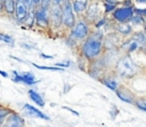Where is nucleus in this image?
<instances>
[{"label":"nucleus","mask_w":146,"mask_h":127,"mask_svg":"<svg viewBox=\"0 0 146 127\" xmlns=\"http://www.w3.org/2000/svg\"><path fill=\"white\" fill-rule=\"evenodd\" d=\"M34 16H35V24L40 27L48 29L50 26L49 22V7H44L39 5L34 8Z\"/></svg>","instance_id":"nucleus-6"},{"label":"nucleus","mask_w":146,"mask_h":127,"mask_svg":"<svg viewBox=\"0 0 146 127\" xmlns=\"http://www.w3.org/2000/svg\"><path fill=\"white\" fill-rule=\"evenodd\" d=\"M76 23L75 13L73 11L71 0H66L62 6V25L66 29H72Z\"/></svg>","instance_id":"nucleus-4"},{"label":"nucleus","mask_w":146,"mask_h":127,"mask_svg":"<svg viewBox=\"0 0 146 127\" xmlns=\"http://www.w3.org/2000/svg\"><path fill=\"white\" fill-rule=\"evenodd\" d=\"M115 29L121 35H130L133 32V29H132V26L130 25L129 22H127V23H117Z\"/></svg>","instance_id":"nucleus-18"},{"label":"nucleus","mask_w":146,"mask_h":127,"mask_svg":"<svg viewBox=\"0 0 146 127\" xmlns=\"http://www.w3.org/2000/svg\"><path fill=\"white\" fill-rule=\"evenodd\" d=\"M90 33H91V29L89 26V23L84 19H79L76 21L74 26L71 29L68 39L74 43H81L84 39L89 37Z\"/></svg>","instance_id":"nucleus-3"},{"label":"nucleus","mask_w":146,"mask_h":127,"mask_svg":"<svg viewBox=\"0 0 146 127\" xmlns=\"http://www.w3.org/2000/svg\"><path fill=\"white\" fill-rule=\"evenodd\" d=\"M65 1L66 0H51L50 5H52V6H63Z\"/></svg>","instance_id":"nucleus-28"},{"label":"nucleus","mask_w":146,"mask_h":127,"mask_svg":"<svg viewBox=\"0 0 146 127\" xmlns=\"http://www.w3.org/2000/svg\"><path fill=\"white\" fill-rule=\"evenodd\" d=\"M50 3H51V0H41V6H44V7H50Z\"/></svg>","instance_id":"nucleus-30"},{"label":"nucleus","mask_w":146,"mask_h":127,"mask_svg":"<svg viewBox=\"0 0 146 127\" xmlns=\"http://www.w3.org/2000/svg\"><path fill=\"white\" fill-rule=\"evenodd\" d=\"M27 95H29L30 100H31L32 102H34L36 105H39V106H44L43 97H42L36 90H34V89H30V90L27 92Z\"/></svg>","instance_id":"nucleus-19"},{"label":"nucleus","mask_w":146,"mask_h":127,"mask_svg":"<svg viewBox=\"0 0 146 127\" xmlns=\"http://www.w3.org/2000/svg\"><path fill=\"white\" fill-rule=\"evenodd\" d=\"M0 41H3L5 43H9V45L14 43L13 37H10L9 34H5V33H0Z\"/></svg>","instance_id":"nucleus-25"},{"label":"nucleus","mask_w":146,"mask_h":127,"mask_svg":"<svg viewBox=\"0 0 146 127\" xmlns=\"http://www.w3.org/2000/svg\"><path fill=\"white\" fill-rule=\"evenodd\" d=\"M104 50V37L102 32H91L80 45V55L86 61L98 59Z\"/></svg>","instance_id":"nucleus-1"},{"label":"nucleus","mask_w":146,"mask_h":127,"mask_svg":"<svg viewBox=\"0 0 146 127\" xmlns=\"http://www.w3.org/2000/svg\"><path fill=\"white\" fill-rule=\"evenodd\" d=\"M11 80L16 84H25L29 86L38 84V80H35V77L32 72H22L18 73L17 71H13Z\"/></svg>","instance_id":"nucleus-7"},{"label":"nucleus","mask_w":146,"mask_h":127,"mask_svg":"<svg viewBox=\"0 0 146 127\" xmlns=\"http://www.w3.org/2000/svg\"><path fill=\"white\" fill-rule=\"evenodd\" d=\"M137 65L129 55L121 56L115 64V72L122 79H131L137 73Z\"/></svg>","instance_id":"nucleus-2"},{"label":"nucleus","mask_w":146,"mask_h":127,"mask_svg":"<svg viewBox=\"0 0 146 127\" xmlns=\"http://www.w3.org/2000/svg\"><path fill=\"white\" fill-rule=\"evenodd\" d=\"M143 27H144V31H143V32H144V33L146 34V22L144 23V25H143Z\"/></svg>","instance_id":"nucleus-36"},{"label":"nucleus","mask_w":146,"mask_h":127,"mask_svg":"<svg viewBox=\"0 0 146 127\" xmlns=\"http://www.w3.org/2000/svg\"><path fill=\"white\" fill-rule=\"evenodd\" d=\"M140 49H141V51H143V53H144V54L146 55V45H144V46H143V47H141Z\"/></svg>","instance_id":"nucleus-35"},{"label":"nucleus","mask_w":146,"mask_h":127,"mask_svg":"<svg viewBox=\"0 0 146 127\" xmlns=\"http://www.w3.org/2000/svg\"><path fill=\"white\" fill-rule=\"evenodd\" d=\"M0 76H2V77H5V78H8V77H9V74H8L6 71H3V70H0Z\"/></svg>","instance_id":"nucleus-33"},{"label":"nucleus","mask_w":146,"mask_h":127,"mask_svg":"<svg viewBox=\"0 0 146 127\" xmlns=\"http://www.w3.org/2000/svg\"><path fill=\"white\" fill-rule=\"evenodd\" d=\"M14 1H15V2H17V1H19V0H14Z\"/></svg>","instance_id":"nucleus-39"},{"label":"nucleus","mask_w":146,"mask_h":127,"mask_svg":"<svg viewBox=\"0 0 146 127\" xmlns=\"http://www.w3.org/2000/svg\"><path fill=\"white\" fill-rule=\"evenodd\" d=\"M2 10H1V0H0V13H1Z\"/></svg>","instance_id":"nucleus-38"},{"label":"nucleus","mask_w":146,"mask_h":127,"mask_svg":"<svg viewBox=\"0 0 146 127\" xmlns=\"http://www.w3.org/2000/svg\"><path fill=\"white\" fill-rule=\"evenodd\" d=\"M16 2L14 0H1V10L5 11L7 15L11 16L15 14Z\"/></svg>","instance_id":"nucleus-17"},{"label":"nucleus","mask_w":146,"mask_h":127,"mask_svg":"<svg viewBox=\"0 0 146 127\" xmlns=\"http://www.w3.org/2000/svg\"><path fill=\"white\" fill-rule=\"evenodd\" d=\"M99 80L102 81L103 85H105L107 88H110V89L113 90V92H115V90L119 88V86H120L117 79H115V78L112 77V76H106V77H104V78H102V79H99Z\"/></svg>","instance_id":"nucleus-16"},{"label":"nucleus","mask_w":146,"mask_h":127,"mask_svg":"<svg viewBox=\"0 0 146 127\" xmlns=\"http://www.w3.org/2000/svg\"><path fill=\"white\" fill-rule=\"evenodd\" d=\"M1 127H24V119L18 113L11 112L6 117Z\"/></svg>","instance_id":"nucleus-10"},{"label":"nucleus","mask_w":146,"mask_h":127,"mask_svg":"<svg viewBox=\"0 0 146 127\" xmlns=\"http://www.w3.org/2000/svg\"><path fill=\"white\" fill-rule=\"evenodd\" d=\"M35 24V16H34V9L29 11V15L24 22V25L26 27H33V25Z\"/></svg>","instance_id":"nucleus-22"},{"label":"nucleus","mask_w":146,"mask_h":127,"mask_svg":"<svg viewBox=\"0 0 146 127\" xmlns=\"http://www.w3.org/2000/svg\"><path fill=\"white\" fill-rule=\"evenodd\" d=\"M29 8L23 3L22 0L17 1L16 2V7H15V18H16V22L19 23V24H24L27 15H29Z\"/></svg>","instance_id":"nucleus-11"},{"label":"nucleus","mask_w":146,"mask_h":127,"mask_svg":"<svg viewBox=\"0 0 146 127\" xmlns=\"http://www.w3.org/2000/svg\"><path fill=\"white\" fill-rule=\"evenodd\" d=\"M137 3H141V5H144V3H146V0H135Z\"/></svg>","instance_id":"nucleus-34"},{"label":"nucleus","mask_w":146,"mask_h":127,"mask_svg":"<svg viewBox=\"0 0 146 127\" xmlns=\"http://www.w3.org/2000/svg\"><path fill=\"white\" fill-rule=\"evenodd\" d=\"M102 8L99 6V2L97 1H92V2H89L88 7H87V10L84 13V18L88 19V22H96L97 19L100 18L102 16Z\"/></svg>","instance_id":"nucleus-8"},{"label":"nucleus","mask_w":146,"mask_h":127,"mask_svg":"<svg viewBox=\"0 0 146 127\" xmlns=\"http://www.w3.org/2000/svg\"><path fill=\"white\" fill-rule=\"evenodd\" d=\"M32 65L36 69L40 70H50V71H64V69L62 68H57V66H43V65H38L36 63H32Z\"/></svg>","instance_id":"nucleus-24"},{"label":"nucleus","mask_w":146,"mask_h":127,"mask_svg":"<svg viewBox=\"0 0 146 127\" xmlns=\"http://www.w3.org/2000/svg\"><path fill=\"white\" fill-rule=\"evenodd\" d=\"M139 48H141V46H140L139 42H138L137 40H135L132 37H131L130 39L123 41V43L121 45V49L124 50V51L127 53V55H129V54L136 51V50L139 49Z\"/></svg>","instance_id":"nucleus-14"},{"label":"nucleus","mask_w":146,"mask_h":127,"mask_svg":"<svg viewBox=\"0 0 146 127\" xmlns=\"http://www.w3.org/2000/svg\"><path fill=\"white\" fill-rule=\"evenodd\" d=\"M5 119H6V118H0V126H1V124L3 122V120H5Z\"/></svg>","instance_id":"nucleus-37"},{"label":"nucleus","mask_w":146,"mask_h":127,"mask_svg":"<svg viewBox=\"0 0 146 127\" xmlns=\"http://www.w3.org/2000/svg\"><path fill=\"white\" fill-rule=\"evenodd\" d=\"M115 94L121 101H123L125 103L133 104L135 101H136V97H135L133 93L130 89H128L127 87H124V86H119V88L115 90Z\"/></svg>","instance_id":"nucleus-12"},{"label":"nucleus","mask_w":146,"mask_h":127,"mask_svg":"<svg viewBox=\"0 0 146 127\" xmlns=\"http://www.w3.org/2000/svg\"><path fill=\"white\" fill-rule=\"evenodd\" d=\"M135 15L133 6H121L116 7L112 11V18L116 23H127Z\"/></svg>","instance_id":"nucleus-5"},{"label":"nucleus","mask_w":146,"mask_h":127,"mask_svg":"<svg viewBox=\"0 0 146 127\" xmlns=\"http://www.w3.org/2000/svg\"><path fill=\"white\" fill-rule=\"evenodd\" d=\"M49 22H50V26H52L54 29H59L62 26V6L50 5Z\"/></svg>","instance_id":"nucleus-9"},{"label":"nucleus","mask_w":146,"mask_h":127,"mask_svg":"<svg viewBox=\"0 0 146 127\" xmlns=\"http://www.w3.org/2000/svg\"><path fill=\"white\" fill-rule=\"evenodd\" d=\"M115 8H116V5H112V3L104 2V11H105V13H112Z\"/></svg>","instance_id":"nucleus-27"},{"label":"nucleus","mask_w":146,"mask_h":127,"mask_svg":"<svg viewBox=\"0 0 146 127\" xmlns=\"http://www.w3.org/2000/svg\"><path fill=\"white\" fill-rule=\"evenodd\" d=\"M63 109H64V110H67V111H70V112H71V113H73L74 116H78V117L80 116V113H79L78 111H74L72 108H68V106H63Z\"/></svg>","instance_id":"nucleus-29"},{"label":"nucleus","mask_w":146,"mask_h":127,"mask_svg":"<svg viewBox=\"0 0 146 127\" xmlns=\"http://www.w3.org/2000/svg\"><path fill=\"white\" fill-rule=\"evenodd\" d=\"M107 23V18L106 17H103V18H99L98 22H95L94 25L96 29H100V27H105V24Z\"/></svg>","instance_id":"nucleus-26"},{"label":"nucleus","mask_w":146,"mask_h":127,"mask_svg":"<svg viewBox=\"0 0 146 127\" xmlns=\"http://www.w3.org/2000/svg\"><path fill=\"white\" fill-rule=\"evenodd\" d=\"M133 104H135L139 110L146 112V98H136V101H135Z\"/></svg>","instance_id":"nucleus-23"},{"label":"nucleus","mask_w":146,"mask_h":127,"mask_svg":"<svg viewBox=\"0 0 146 127\" xmlns=\"http://www.w3.org/2000/svg\"><path fill=\"white\" fill-rule=\"evenodd\" d=\"M73 11L76 15H82L86 13L87 7L89 5V0H71Z\"/></svg>","instance_id":"nucleus-15"},{"label":"nucleus","mask_w":146,"mask_h":127,"mask_svg":"<svg viewBox=\"0 0 146 127\" xmlns=\"http://www.w3.org/2000/svg\"><path fill=\"white\" fill-rule=\"evenodd\" d=\"M32 3H33V6H34V8H35V7H38V6L41 3V0H32Z\"/></svg>","instance_id":"nucleus-32"},{"label":"nucleus","mask_w":146,"mask_h":127,"mask_svg":"<svg viewBox=\"0 0 146 127\" xmlns=\"http://www.w3.org/2000/svg\"><path fill=\"white\" fill-rule=\"evenodd\" d=\"M23 111L29 117L39 118V119H43V120H49V117L46 113H43L41 110L36 109L35 106H32L31 104H24L23 105Z\"/></svg>","instance_id":"nucleus-13"},{"label":"nucleus","mask_w":146,"mask_h":127,"mask_svg":"<svg viewBox=\"0 0 146 127\" xmlns=\"http://www.w3.org/2000/svg\"><path fill=\"white\" fill-rule=\"evenodd\" d=\"M129 23H130V25H131L132 27H133V26H141V25H144L145 19H144V17H143V16L135 14V15L130 18Z\"/></svg>","instance_id":"nucleus-20"},{"label":"nucleus","mask_w":146,"mask_h":127,"mask_svg":"<svg viewBox=\"0 0 146 127\" xmlns=\"http://www.w3.org/2000/svg\"><path fill=\"white\" fill-rule=\"evenodd\" d=\"M40 57H42V58H46V59H52L55 56H52V55H46V54L41 53V54H40Z\"/></svg>","instance_id":"nucleus-31"},{"label":"nucleus","mask_w":146,"mask_h":127,"mask_svg":"<svg viewBox=\"0 0 146 127\" xmlns=\"http://www.w3.org/2000/svg\"><path fill=\"white\" fill-rule=\"evenodd\" d=\"M132 38L135 40H137L139 42V45L143 47L144 45H146V34L141 31H137V32H132Z\"/></svg>","instance_id":"nucleus-21"}]
</instances>
